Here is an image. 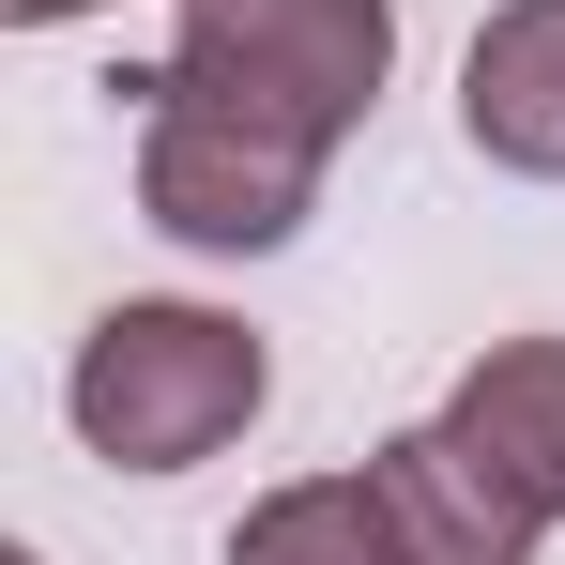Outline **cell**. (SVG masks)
I'll return each instance as SVG.
<instances>
[{"label": "cell", "instance_id": "obj_1", "mask_svg": "<svg viewBox=\"0 0 565 565\" xmlns=\"http://www.w3.org/2000/svg\"><path fill=\"white\" fill-rule=\"evenodd\" d=\"M260 413H276V352H260V321L184 306V290H122L93 337H77V367H62V428H77L107 473H138V489L230 459Z\"/></svg>", "mask_w": 565, "mask_h": 565}, {"label": "cell", "instance_id": "obj_7", "mask_svg": "<svg viewBox=\"0 0 565 565\" xmlns=\"http://www.w3.org/2000/svg\"><path fill=\"white\" fill-rule=\"evenodd\" d=\"M230 565H413V535H397V504H382V473H290V489H260L245 520H230Z\"/></svg>", "mask_w": 565, "mask_h": 565}, {"label": "cell", "instance_id": "obj_4", "mask_svg": "<svg viewBox=\"0 0 565 565\" xmlns=\"http://www.w3.org/2000/svg\"><path fill=\"white\" fill-rule=\"evenodd\" d=\"M459 138L504 184H565V0H489V15H473Z\"/></svg>", "mask_w": 565, "mask_h": 565}, {"label": "cell", "instance_id": "obj_5", "mask_svg": "<svg viewBox=\"0 0 565 565\" xmlns=\"http://www.w3.org/2000/svg\"><path fill=\"white\" fill-rule=\"evenodd\" d=\"M367 473H382V504H397V535H413V565H535L551 551V520L473 459L444 413H428V428H382Z\"/></svg>", "mask_w": 565, "mask_h": 565}, {"label": "cell", "instance_id": "obj_8", "mask_svg": "<svg viewBox=\"0 0 565 565\" xmlns=\"http://www.w3.org/2000/svg\"><path fill=\"white\" fill-rule=\"evenodd\" d=\"M15 31H77V15H107V0H0Z\"/></svg>", "mask_w": 565, "mask_h": 565}, {"label": "cell", "instance_id": "obj_6", "mask_svg": "<svg viewBox=\"0 0 565 565\" xmlns=\"http://www.w3.org/2000/svg\"><path fill=\"white\" fill-rule=\"evenodd\" d=\"M444 428L565 535V337H489V352L444 382Z\"/></svg>", "mask_w": 565, "mask_h": 565}, {"label": "cell", "instance_id": "obj_3", "mask_svg": "<svg viewBox=\"0 0 565 565\" xmlns=\"http://www.w3.org/2000/svg\"><path fill=\"white\" fill-rule=\"evenodd\" d=\"M169 62L214 93L290 107L306 138H367V107L397 93V0H169Z\"/></svg>", "mask_w": 565, "mask_h": 565}, {"label": "cell", "instance_id": "obj_2", "mask_svg": "<svg viewBox=\"0 0 565 565\" xmlns=\"http://www.w3.org/2000/svg\"><path fill=\"white\" fill-rule=\"evenodd\" d=\"M122 93H138V214H153L184 260H276L290 230L321 214L337 138H306L290 107L214 93L184 62H153V77H122Z\"/></svg>", "mask_w": 565, "mask_h": 565}]
</instances>
